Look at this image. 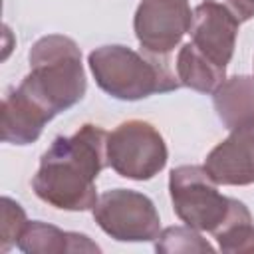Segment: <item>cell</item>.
Masks as SVG:
<instances>
[{"instance_id":"cell-1","label":"cell","mask_w":254,"mask_h":254,"mask_svg":"<svg viewBox=\"0 0 254 254\" xmlns=\"http://www.w3.org/2000/svg\"><path fill=\"white\" fill-rule=\"evenodd\" d=\"M30 73L2 101V139L14 145L34 143L44 125L75 105L85 93L81 52L71 38L52 34L30 52Z\"/></svg>"},{"instance_id":"cell-2","label":"cell","mask_w":254,"mask_h":254,"mask_svg":"<svg viewBox=\"0 0 254 254\" xmlns=\"http://www.w3.org/2000/svg\"><path fill=\"white\" fill-rule=\"evenodd\" d=\"M107 135L101 127L87 123L69 137H56L32 179L36 194L64 210L93 208L95 181L107 165Z\"/></svg>"},{"instance_id":"cell-3","label":"cell","mask_w":254,"mask_h":254,"mask_svg":"<svg viewBox=\"0 0 254 254\" xmlns=\"http://www.w3.org/2000/svg\"><path fill=\"white\" fill-rule=\"evenodd\" d=\"M163 54H139L125 46H103L89 54L97 85L117 99H141L151 93L179 89L183 83Z\"/></svg>"},{"instance_id":"cell-4","label":"cell","mask_w":254,"mask_h":254,"mask_svg":"<svg viewBox=\"0 0 254 254\" xmlns=\"http://www.w3.org/2000/svg\"><path fill=\"white\" fill-rule=\"evenodd\" d=\"M169 190L177 216L190 228L214 232L228 216L230 198L216 190V183L204 167L183 165L173 169Z\"/></svg>"},{"instance_id":"cell-5","label":"cell","mask_w":254,"mask_h":254,"mask_svg":"<svg viewBox=\"0 0 254 254\" xmlns=\"http://www.w3.org/2000/svg\"><path fill=\"white\" fill-rule=\"evenodd\" d=\"M107 163L125 179L147 181L167 165V145L151 123L131 119L107 135Z\"/></svg>"},{"instance_id":"cell-6","label":"cell","mask_w":254,"mask_h":254,"mask_svg":"<svg viewBox=\"0 0 254 254\" xmlns=\"http://www.w3.org/2000/svg\"><path fill=\"white\" fill-rule=\"evenodd\" d=\"M93 218L115 240H153L159 238V214L151 198L129 189L103 192L95 206Z\"/></svg>"},{"instance_id":"cell-7","label":"cell","mask_w":254,"mask_h":254,"mask_svg":"<svg viewBox=\"0 0 254 254\" xmlns=\"http://www.w3.org/2000/svg\"><path fill=\"white\" fill-rule=\"evenodd\" d=\"M192 26L187 0H141L133 28L139 44L151 54H169Z\"/></svg>"},{"instance_id":"cell-8","label":"cell","mask_w":254,"mask_h":254,"mask_svg":"<svg viewBox=\"0 0 254 254\" xmlns=\"http://www.w3.org/2000/svg\"><path fill=\"white\" fill-rule=\"evenodd\" d=\"M238 26L240 22L224 6L202 0L192 12V26L189 30L190 44L208 62L226 69L234 54Z\"/></svg>"},{"instance_id":"cell-9","label":"cell","mask_w":254,"mask_h":254,"mask_svg":"<svg viewBox=\"0 0 254 254\" xmlns=\"http://www.w3.org/2000/svg\"><path fill=\"white\" fill-rule=\"evenodd\" d=\"M204 169L216 185L254 183V119L232 127L230 135L206 157Z\"/></svg>"},{"instance_id":"cell-10","label":"cell","mask_w":254,"mask_h":254,"mask_svg":"<svg viewBox=\"0 0 254 254\" xmlns=\"http://www.w3.org/2000/svg\"><path fill=\"white\" fill-rule=\"evenodd\" d=\"M18 246L24 252H99L85 234L62 232L60 228L44 222H28L18 238Z\"/></svg>"},{"instance_id":"cell-11","label":"cell","mask_w":254,"mask_h":254,"mask_svg":"<svg viewBox=\"0 0 254 254\" xmlns=\"http://www.w3.org/2000/svg\"><path fill=\"white\" fill-rule=\"evenodd\" d=\"M214 107L228 129L254 119V79L246 75L226 79L214 91Z\"/></svg>"},{"instance_id":"cell-12","label":"cell","mask_w":254,"mask_h":254,"mask_svg":"<svg viewBox=\"0 0 254 254\" xmlns=\"http://www.w3.org/2000/svg\"><path fill=\"white\" fill-rule=\"evenodd\" d=\"M177 75L183 85L200 93H214L224 83V69L208 62L189 42L181 48L177 58Z\"/></svg>"},{"instance_id":"cell-13","label":"cell","mask_w":254,"mask_h":254,"mask_svg":"<svg viewBox=\"0 0 254 254\" xmlns=\"http://www.w3.org/2000/svg\"><path fill=\"white\" fill-rule=\"evenodd\" d=\"M222 252H254V224L248 208L230 198V210L224 222L212 232Z\"/></svg>"},{"instance_id":"cell-14","label":"cell","mask_w":254,"mask_h":254,"mask_svg":"<svg viewBox=\"0 0 254 254\" xmlns=\"http://www.w3.org/2000/svg\"><path fill=\"white\" fill-rule=\"evenodd\" d=\"M159 238L161 242H157V252H212V246L202 240L200 234L192 232L190 226L165 228Z\"/></svg>"},{"instance_id":"cell-15","label":"cell","mask_w":254,"mask_h":254,"mask_svg":"<svg viewBox=\"0 0 254 254\" xmlns=\"http://www.w3.org/2000/svg\"><path fill=\"white\" fill-rule=\"evenodd\" d=\"M224 6L240 24L254 16V0H206Z\"/></svg>"}]
</instances>
